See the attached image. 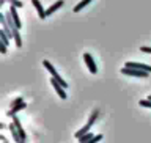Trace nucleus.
Segmentation results:
<instances>
[{
    "instance_id": "393cba45",
    "label": "nucleus",
    "mask_w": 151,
    "mask_h": 143,
    "mask_svg": "<svg viewBox=\"0 0 151 143\" xmlns=\"http://www.w3.org/2000/svg\"><path fill=\"white\" fill-rule=\"evenodd\" d=\"M3 143H8V142H5V140H3Z\"/></svg>"
},
{
    "instance_id": "5701e85b",
    "label": "nucleus",
    "mask_w": 151,
    "mask_h": 143,
    "mask_svg": "<svg viewBox=\"0 0 151 143\" xmlns=\"http://www.w3.org/2000/svg\"><path fill=\"white\" fill-rule=\"evenodd\" d=\"M5 2H9V3H11L13 0H0V3H5Z\"/></svg>"
},
{
    "instance_id": "20e7f679",
    "label": "nucleus",
    "mask_w": 151,
    "mask_h": 143,
    "mask_svg": "<svg viewBox=\"0 0 151 143\" xmlns=\"http://www.w3.org/2000/svg\"><path fill=\"white\" fill-rule=\"evenodd\" d=\"M50 83H52V87L55 88L57 94H58L61 99H66V91H65V87H63V85H61L58 80H55L54 77H50Z\"/></svg>"
},
{
    "instance_id": "7ed1b4c3",
    "label": "nucleus",
    "mask_w": 151,
    "mask_h": 143,
    "mask_svg": "<svg viewBox=\"0 0 151 143\" xmlns=\"http://www.w3.org/2000/svg\"><path fill=\"white\" fill-rule=\"evenodd\" d=\"M83 60H85L87 68L90 69V73H91V74H96V73H98V66H96V63H94L93 57L90 55L88 52H85V54H83Z\"/></svg>"
},
{
    "instance_id": "412c9836",
    "label": "nucleus",
    "mask_w": 151,
    "mask_h": 143,
    "mask_svg": "<svg viewBox=\"0 0 151 143\" xmlns=\"http://www.w3.org/2000/svg\"><path fill=\"white\" fill-rule=\"evenodd\" d=\"M21 102H24V99H22V98H16V99L11 102V107H13V106H17V104H21Z\"/></svg>"
},
{
    "instance_id": "1a4fd4ad",
    "label": "nucleus",
    "mask_w": 151,
    "mask_h": 143,
    "mask_svg": "<svg viewBox=\"0 0 151 143\" xmlns=\"http://www.w3.org/2000/svg\"><path fill=\"white\" fill-rule=\"evenodd\" d=\"M32 3H33V6L36 8L38 14H40V19H46V17H47V16H46V9L42 8V5H41L40 0H32Z\"/></svg>"
},
{
    "instance_id": "4468645a",
    "label": "nucleus",
    "mask_w": 151,
    "mask_h": 143,
    "mask_svg": "<svg viewBox=\"0 0 151 143\" xmlns=\"http://www.w3.org/2000/svg\"><path fill=\"white\" fill-rule=\"evenodd\" d=\"M93 137H94V135L91 134V132H87V134H83L82 137H79V139H77V142H79V143H85V142L91 140Z\"/></svg>"
},
{
    "instance_id": "0eeeda50",
    "label": "nucleus",
    "mask_w": 151,
    "mask_h": 143,
    "mask_svg": "<svg viewBox=\"0 0 151 143\" xmlns=\"http://www.w3.org/2000/svg\"><path fill=\"white\" fill-rule=\"evenodd\" d=\"M13 123L16 124V127H17V131H19V134H21V139H22V142L25 143L27 142V134H25V131H24V127L21 126V121H19V118L14 115L13 116Z\"/></svg>"
},
{
    "instance_id": "4be33fe9",
    "label": "nucleus",
    "mask_w": 151,
    "mask_h": 143,
    "mask_svg": "<svg viewBox=\"0 0 151 143\" xmlns=\"http://www.w3.org/2000/svg\"><path fill=\"white\" fill-rule=\"evenodd\" d=\"M140 50L142 52H146V54H151V47H148V46H142Z\"/></svg>"
},
{
    "instance_id": "6ab92c4d",
    "label": "nucleus",
    "mask_w": 151,
    "mask_h": 143,
    "mask_svg": "<svg viewBox=\"0 0 151 143\" xmlns=\"http://www.w3.org/2000/svg\"><path fill=\"white\" fill-rule=\"evenodd\" d=\"M11 5H14L16 8H22V6H24V3L21 2V0H13V2H11Z\"/></svg>"
},
{
    "instance_id": "b1692460",
    "label": "nucleus",
    "mask_w": 151,
    "mask_h": 143,
    "mask_svg": "<svg viewBox=\"0 0 151 143\" xmlns=\"http://www.w3.org/2000/svg\"><path fill=\"white\" fill-rule=\"evenodd\" d=\"M148 99H150V101H151V94H150V96H148Z\"/></svg>"
},
{
    "instance_id": "9d476101",
    "label": "nucleus",
    "mask_w": 151,
    "mask_h": 143,
    "mask_svg": "<svg viewBox=\"0 0 151 143\" xmlns=\"http://www.w3.org/2000/svg\"><path fill=\"white\" fill-rule=\"evenodd\" d=\"M63 5H65V2H63V0H58V2H55V3L52 5L50 8H47V9H46V16H50L52 13H55L57 9H60L61 6H63Z\"/></svg>"
},
{
    "instance_id": "ddd939ff",
    "label": "nucleus",
    "mask_w": 151,
    "mask_h": 143,
    "mask_svg": "<svg viewBox=\"0 0 151 143\" xmlns=\"http://www.w3.org/2000/svg\"><path fill=\"white\" fill-rule=\"evenodd\" d=\"M90 2H91V0H82V2H80L79 5H76V6H74V13H79L80 9H83V8L87 6V5H88Z\"/></svg>"
},
{
    "instance_id": "f8f14e48",
    "label": "nucleus",
    "mask_w": 151,
    "mask_h": 143,
    "mask_svg": "<svg viewBox=\"0 0 151 143\" xmlns=\"http://www.w3.org/2000/svg\"><path fill=\"white\" fill-rule=\"evenodd\" d=\"M90 129H91V126H88V124H85L83 127H82V129H79L77 132H76V139H79V137H82L83 134H87V132H90Z\"/></svg>"
},
{
    "instance_id": "6e6552de",
    "label": "nucleus",
    "mask_w": 151,
    "mask_h": 143,
    "mask_svg": "<svg viewBox=\"0 0 151 143\" xmlns=\"http://www.w3.org/2000/svg\"><path fill=\"white\" fill-rule=\"evenodd\" d=\"M25 107H27V104H25V102H21V104H17V106H13V107H11V109H9V110H8V113H6V115L13 118V116L16 115L17 112L24 110V109H25Z\"/></svg>"
},
{
    "instance_id": "423d86ee",
    "label": "nucleus",
    "mask_w": 151,
    "mask_h": 143,
    "mask_svg": "<svg viewBox=\"0 0 151 143\" xmlns=\"http://www.w3.org/2000/svg\"><path fill=\"white\" fill-rule=\"evenodd\" d=\"M9 13H11V16H13L14 24H16V28H19V30H21L22 22H21V17H19V14H17V8L14 6V5H9Z\"/></svg>"
},
{
    "instance_id": "a211bd4d",
    "label": "nucleus",
    "mask_w": 151,
    "mask_h": 143,
    "mask_svg": "<svg viewBox=\"0 0 151 143\" xmlns=\"http://www.w3.org/2000/svg\"><path fill=\"white\" fill-rule=\"evenodd\" d=\"M101 139H102V135H94L91 140H88V142H85V143H98Z\"/></svg>"
},
{
    "instance_id": "39448f33",
    "label": "nucleus",
    "mask_w": 151,
    "mask_h": 143,
    "mask_svg": "<svg viewBox=\"0 0 151 143\" xmlns=\"http://www.w3.org/2000/svg\"><path fill=\"white\" fill-rule=\"evenodd\" d=\"M126 68H135V69H140V71H146V73H151V66H150V65H145V63L127 61V63H126Z\"/></svg>"
},
{
    "instance_id": "2eb2a0df",
    "label": "nucleus",
    "mask_w": 151,
    "mask_h": 143,
    "mask_svg": "<svg viewBox=\"0 0 151 143\" xmlns=\"http://www.w3.org/2000/svg\"><path fill=\"white\" fill-rule=\"evenodd\" d=\"M98 116H99V110H94V112L91 113V116H90V120H88L87 124H88V126H93V124H94V121L98 120Z\"/></svg>"
},
{
    "instance_id": "f03ea898",
    "label": "nucleus",
    "mask_w": 151,
    "mask_h": 143,
    "mask_svg": "<svg viewBox=\"0 0 151 143\" xmlns=\"http://www.w3.org/2000/svg\"><path fill=\"white\" fill-rule=\"evenodd\" d=\"M121 74L124 75H134V77H148L150 73H146V71H140V69H135V68H123L121 69Z\"/></svg>"
},
{
    "instance_id": "f3484780",
    "label": "nucleus",
    "mask_w": 151,
    "mask_h": 143,
    "mask_svg": "<svg viewBox=\"0 0 151 143\" xmlns=\"http://www.w3.org/2000/svg\"><path fill=\"white\" fill-rule=\"evenodd\" d=\"M140 106H142V107H148V109H151V101H150V99H145V101H140Z\"/></svg>"
},
{
    "instance_id": "f257e3e1",
    "label": "nucleus",
    "mask_w": 151,
    "mask_h": 143,
    "mask_svg": "<svg viewBox=\"0 0 151 143\" xmlns=\"http://www.w3.org/2000/svg\"><path fill=\"white\" fill-rule=\"evenodd\" d=\"M42 65H44V68H46V69H47V71H49V73H50V75H52V77H54L55 80H58V82H60L61 85H63L65 88H68V83H66L65 80L61 79V75H60L58 73H57V69L54 68V66H52V63H50L49 60H44V61H42Z\"/></svg>"
},
{
    "instance_id": "aec40b11",
    "label": "nucleus",
    "mask_w": 151,
    "mask_h": 143,
    "mask_svg": "<svg viewBox=\"0 0 151 143\" xmlns=\"http://www.w3.org/2000/svg\"><path fill=\"white\" fill-rule=\"evenodd\" d=\"M6 49H8V46L3 44V42H0V52H2V54H6V52H8Z\"/></svg>"
},
{
    "instance_id": "dca6fc26",
    "label": "nucleus",
    "mask_w": 151,
    "mask_h": 143,
    "mask_svg": "<svg viewBox=\"0 0 151 143\" xmlns=\"http://www.w3.org/2000/svg\"><path fill=\"white\" fill-rule=\"evenodd\" d=\"M0 42H3V44H9V36L5 33L3 30H0Z\"/></svg>"
},
{
    "instance_id": "9b49d317",
    "label": "nucleus",
    "mask_w": 151,
    "mask_h": 143,
    "mask_svg": "<svg viewBox=\"0 0 151 143\" xmlns=\"http://www.w3.org/2000/svg\"><path fill=\"white\" fill-rule=\"evenodd\" d=\"M13 35H14V42H16V46H17V47H22V40H21L19 28H14V30H13Z\"/></svg>"
}]
</instances>
